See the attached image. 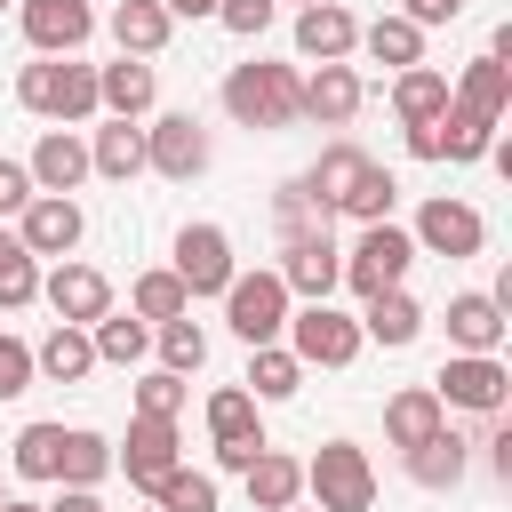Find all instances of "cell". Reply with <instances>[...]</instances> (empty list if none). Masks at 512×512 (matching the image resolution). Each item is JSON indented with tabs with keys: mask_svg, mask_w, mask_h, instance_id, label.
I'll list each match as a JSON object with an SVG mask.
<instances>
[{
	"mask_svg": "<svg viewBox=\"0 0 512 512\" xmlns=\"http://www.w3.org/2000/svg\"><path fill=\"white\" fill-rule=\"evenodd\" d=\"M224 112L240 128H296L304 120V72L296 64H232L224 72Z\"/></svg>",
	"mask_w": 512,
	"mask_h": 512,
	"instance_id": "6da1fadb",
	"label": "cell"
},
{
	"mask_svg": "<svg viewBox=\"0 0 512 512\" xmlns=\"http://www.w3.org/2000/svg\"><path fill=\"white\" fill-rule=\"evenodd\" d=\"M16 104L40 112V120H56V128H80V120H96V64H80V56H40V64L16 72Z\"/></svg>",
	"mask_w": 512,
	"mask_h": 512,
	"instance_id": "7a4b0ae2",
	"label": "cell"
},
{
	"mask_svg": "<svg viewBox=\"0 0 512 512\" xmlns=\"http://www.w3.org/2000/svg\"><path fill=\"white\" fill-rule=\"evenodd\" d=\"M304 496L312 512H368L376 504V464L360 440H320L304 456Z\"/></svg>",
	"mask_w": 512,
	"mask_h": 512,
	"instance_id": "3957f363",
	"label": "cell"
},
{
	"mask_svg": "<svg viewBox=\"0 0 512 512\" xmlns=\"http://www.w3.org/2000/svg\"><path fill=\"white\" fill-rule=\"evenodd\" d=\"M432 400L464 408V416H504L512 408V368L496 352H448L440 376H432Z\"/></svg>",
	"mask_w": 512,
	"mask_h": 512,
	"instance_id": "277c9868",
	"label": "cell"
},
{
	"mask_svg": "<svg viewBox=\"0 0 512 512\" xmlns=\"http://www.w3.org/2000/svg\"><path fill=\"white\" fill-rule=\"evenodd\" d=\"M408 264H416V240L400 224H360V240L344 248V288L368 304L384 288H408Z\"/></svg>",
	"mask_w": 512,
	"mask_h": 512,
	"instance_id": "5b68a950",
	"label": "cell"
},
{
	"mask_svg": "<svg viewBox=\"0 0 512 512\" xmlns=\"http://www.w3.org/2000/svg\"><path fill=\"white\" fill-rule=\"evenodd\" d=\"M288 312H296V296L280 288L272 264H264V272H232V288H224V320H232V336H240L248 352H256V344H280Z\"/></svg>",
	"mask_w": 512,
	"mask_h": 512,
	"instance_id": "8992f818",
	"label": "cell"
},
{
	"mask_svg": "<svg viewBox=\"0 0 512 512\" xmlns=\"http://www.w3.org/2000/svg\"><path fill=\"white\" fill-rule=\"evenodd\" d=\"M408 240H416V256H448V264H464V256H480V248H488V216H480L472 200L432 192V200L416 208Z\"/></svg>",
	"mask_w": 512,
	"mask_h": 512,
	"instance_id": "52a82bcc",
	"label": "cell"
},
{
	"mask_svg": "<svg viewBox=\"0 0 512 512\" xmlns=\"http://www.w3.org/2000/svg\"><path fill=\"white\" fill-rule=\"evenodd\" d=\"M288 352L304 360V368H352L360 360V320L352 312H336V304H304V312H288Z\"/></svg>",
	"mask_w": 512,
	"mask_h": 512,
	"instance_id": "ba28073f",
	"label": "cell"
},
{
	"mask_svg": "<svg viewBox=\"0 0 512 512\" xmlns=\"http://www.w3.org/2000/svg\"><path fill=\"white\" fill-rule=\"evenodd\" d=\"M168 272L184 280V296H192V304H200V296H224V288H232V272H240V264H232V232H224V224H208V216H200V224H184V232H176V264H168Z\"/></svg>",
	"mask_w": 512,
	"mask_h": 512,
	"instance_id": "9c48e42d",
	"label": "cell"
},
{
	"mask_svg": "<svg viewBox=\"0 0 512 512\" xmlns=\"http://www.w3.org/2000/svg\"><path fill=\"white\" fill-rule=\"evenodd\" d=\"M176 464H184L176 424H168V416H128V440L112 448V472H128V488H144V496H152Z\"/></svg>",
	"mask_w": 512,
	"mask_h": 512,
	"instance_id": "30bf717a",
	"label": "cell"
},
{
	"mask_svg": "<svg viewBox=\"0 0 512 512\" xmlns=\"http://www.w3.org/2000/svg\"><path fill=\"white\" fill-rule=\"evenodd\" d=\"M40 304L64 320V328H96L104 312H112V280L96 272V264H80V256H64L56 272H40Z\"/></svg>",
	"mask_w": 512,
	"mask_h": 512,
	"instance_id": "8fae6325",
	"label": "cell"
},
{
	"mask_svg": "<svg viewBox=\"0 0 512 512\" xmlns=\"http://www.w3.org/2000/svg\"><path fill=\"white\" fill-rule=\"evenodd\" d=\"M144 168L168 176V184H192V176L208 168V128H200L192 112H160V120L144 128Z\"/></svg>",
	"mask_w": 512,
	"mask_h": 512,
	"instance_id": "7c38bea8",
	"label": "cell"
},
{
	"mask_svg": "<svg viewBox=\"0 0 512 512\" xmlns=\"http://www.w3.org/2000/svg\"><path fill=\"white\" fill-rule=\"evenodd\" d=\"M16 24L40 56H80L96 40V8L88 0H16Z\"/></svg>",
	"mask_w": 512,
	"mask_h": 512,
	"instance_id": "4fadbf2b",
	"label": "cell"
},
{
	"mask_svg": "<svg viewBox=\"0 0 512 512\" xmlns=\"http://www.w3.org/2000/svg\"><path fill=\"white\" fill-rule=\"evenodd\" d=\"M8 232L24 240V256H56V264H64V256L80 248V232H88V216H80V200H56V192H32V200H24V216H16Z\"/></svg>",
	"mask_w": 512,
	"mask_h": 512,
	"instance_id": "5bb4252c",
	"label": "cell"
},
{
	"mask_svg": "<svg viewBox=\"0 0 512 512\" xmlns=\"http://www.w3.org/2000/svg\"><path fill=\"white\" fill-rule=\"evenodd\" d=\"M280 288L288 296H304V304H336V288H344V248L320 232V240H288L280 248Z\"/></svg>",
	"mask_w": 512,
	"mask_h": 512,
	"instance_id": "9a60e30c",
	"label": "cell"
},
{
	"mask_svg": "<svg viewBox=\"0 0 512 512\" xmlns=\"http://www.w3.org/2000/svg\"><path fill=\"white\" fill-rule=\"evenodd\" d=\"M488 144H496V128L488 120H472V112H440V120H424V128H408V152L416 160H448V168H472V160H488Z\"/></svg>",
	"mask_w": 512,
	"mask_h": 512,
	"instance_id": "2e32d148",
	"label": "cell"
},
{
	"mask_svg": "<svg viewBox=\"0 0 512 512\" xmlns=\"http://www.w3.org/2000/svg\"><path fill=\"white\" fill-rule=\"evenodd\" d=\"M360 104H368V80H360L352 64H312V72H304V120H320V128H352Z\"/></svg>",
	"mask_w": 512,
	"mask_h": 512,
	"instance_id": "e0dca14e",
	"label": "cell"
},
{
	"mask_svg": "<svg viewBox=\"0 0 512 512\" xmlns=\"http://www.w3.org/2000/svg\"><path fill=\"white\" fill-rule=\"evenodd\" d=\"M360 48V24H352V8H336V0H312V8H296V56L304 64H344Z\"/></svg>",
	"mask_w": 512,
	"mask_h": 512,
	"instance_id": "ac0fdd59",
	"label": "cell"
},
{
	"mask_svg": "<svg viewBox=\"0 0 512 512\" xmlns=\"http://www.w3.org/2000/svg\"><path fill=\"white\" fill-rule=\"evenodd\" d=\"M152 104H160V72H152V64H136V56L96 64V112H112V120H144Z\"/></svg>",
	"mask_w": 512,
	"mask_h": 512,
	"instance_id": "d6986e66",
	"label": "cell"
},
{
	"mask_svg": "<svg viewBox=\"0 0 512 512\" xmlns=\"http://www.w3.org/2000/svg\"><path fill=\"white\" fill-rule=\"evenodd\" d=\"M448 104L496 128V120L512 112V64H504V56H472V64H464V72L448 80Z\"/></svg>",
	"mask_w": 512,
	"mask_h": 512,
	"instance_id": "ffe728a7",
	"label": "cell"
},
{
	"mask_svg": "<svg viewBox=\"0 0 512 512\" xmlns=\"http://www.w3.org/2000/svg\"><path fill=\"white\" fill-rule=\"evenodd\" d=\"M32 192H56V200H72L80 184H88V136H72V128H48L40 144H32Z\"/></svg>",
	"mask_w": 512,
	"mask_h": 512,
	"instance_id": "44dd1931",
	"label": "cell"
},
{
	"mask_svg": "<svg viewBox=\"0 0 512 512\" xmlns=\"http://www.w3.org/2000/svg\"><path fill=\"white\" fill-rule=\"evenodd\" d=\"M504 336H512V320H504V304L488 288L448 296V352H496Z\"/></svg>",
	"mask_w": 512,
	"mask_h": 512,
	"instance_id": "7402d4cb",
	"label": "cell"
},
{
	"mask_svg": "<svg viewBox=\"0 0 512 512\" xmlns=\"http://www.w3.org/2000/svg\"><path fill=\"white\" fill-rule=\"evenodd\" d=\"M360 176H368V152H360L352 136H336V144H320V160H312V168H304L296 184H304V192H312V200H320V208L336 216V208H344V192H352Z\"/></svg>",
	"mask_w": 512,
	"mask_h": 512,
	"instance_id": "603a6c76",
	"label": "cell"
},
{
	"mask_svg": "<svg viewBox=\"0 0 512 512\" xmlns=\"http://www.w3.org/2000/svg\"><path fill=\"white\" fill-rule=\"evenodd\" d=\"M400 464H408V480H416V488H432V496H448V488H456V480L472 472V448H464V440H456V432L440 424L432 440H416V448H400Z\"/></svg>",
	"mask_w": 512,
	"mask_h": 512,
	"instance_id": "cb8c5ba5",
	"label": "cell"
},
{
	"mask_svg": "<svg viewBox=\"0 0 512 512\" xmlns=\"http://www.w3.org/2000/svg\"><path fill=\"white\" fill-rule=\"evenodd\" d=\"M104 32L120 40V56H136V64H152V56L168 48V32H176V16H168L160 0H120V8L104 16Z\"/></svg>",
	"mask_w": 512,
	"mask_h": 512,
	"instance_id": "d4e9b609",
	"label": "cell"
},
{
	"mask_svg": "<svg viewBox=\"0 0 512 512\" xmlns=\"http://www.w3.org/2000/svg\"><path fill=\"white\" fill-rule=\"evenodd\" d=\"M424 336V304L408 296V288H384V296H368V312H360V344H384V352H400V344H416Z\"/></svg>",
	"mask_w": 512,
	"mask_h": 512,
	"instance_id": "484cf974",
	"label": "cell"
},
{
	"mask_svg": "<svg viewBox=\"0 0 512 512\" xmlns=\"http://www.w3.org/2000/svg\"><path fill=\"white\" fill-rule=\"evenodd\" d=\"M440 112H448V72H440V64L392 72V120H400V128H424V120H440Z\"/></svg>",
	"mask_w": 512,
	"mask_h": 512,
	"instance_id": "4316f807",
	"label": "cell"
},
{
	"mask_svg": "<svg viewBox=\"0 0 512 512\" xmlns=\"http://www.w3.org/2000/svg\"><path fill=\"white\" fill-rule=\"evenodd\" d=\"M448 424V408L432 400V384H400L392 400H384V440L392 448H416V440H432Z\"/></svg>",
	"mask_w": 512,
	"mask_h": 512,
	"instance_id": "83f0119b",
	"label": "cell"
},
{
	"mask_svg": "<svg viewBox=\"0 0 512 512\" xmlns=\"http://www.w3.org/2000/svg\"><path fill=\"white\" fill-rule=\"evenodd\" d=\"M240 480H248V504H256V512H288V504H304V464L280 456V448H256V464H248Z\"/></svg>",
	"mask_w": 512,
	"mask_h": 512,
	"instance_id": "f1b7e54d",
	"label": "cell"
},
{
	"mask_svg": "<svg viewBox=\"0 0 512 512\" xmlns=\"http://www.w3.org/2000/svg\"><path fill=\"white\" fill-rule=\"evenodd\" d=\"M88 176H112V184L144 176V128H136V120H104V128L88 136Z\"/></svg>",
	"mask_w": 512,
	"mask_h": 512,
	"instance_id": "f546056e",
	"label": "cell"
},
{
	"mask_svg": "<svg viewBox=\"0 0 512 512\" xmlns=\"http://www.w3.org/2000/svg\"><path fill=\"white\" fill-rule=\"evenodd\" d=\"M96 368V344H88V328H48L40 344H32V376H48V384H80Z\"/></svg>",
	"mask_w": 512,
	"mask_h": 512,
	"instance_id": "4dcf8cb0",
	"label": "cell"
},
{
	"mask_svg": "<svg viewBox=\"0 0 512 512\" xmlns=\"http://www.w3.org/2000/svg\"><path fill=\"white\" fill-rule=\"evenodd\" d=\"M112 472V440L88 432V424H64V448H56V488H96Z\"/></svg>",
	"mask_w": 512,
	"mask_h": 512,
	"instance_id": "1f68e13d",
	"label": "cell"
},
{
	"mask_svg": "<svg viewBox=\"0 0 512 512\" xmlns=\"http://www.w3.org/2000/svg\"><path fill=\"white\" fill-rule=\"evenodd\" d=\"M296 384H304V360H296L288 344H256V352H248V384H240V392H248L256 408H264V400H296Z\"/></svg>",
	"mask_w": 512,
	"mask_h": 512,
	"instance_id": "d6a6232c",
	"label": "cell"
},
{
	"mask_svg": "<svg viewBox=\"0 0 512 512\" xmlns=\"http://www.w3.org/2000/svg\"><path fill=\"white\" fill-rule=\"evenodd\" d=\"M360 48H368V64H384V72L424 64V32H416L408 16H376V24H360Z\"/></svg>",
	"mask_w": 512,
	"mask_h": 512,
	"instance_id": "836d02e7",
	"label": "cell"
},
{
	"mask_svg": "<svg viewBox=\"0 0 512 512\" xmlns=\"http://www.w3.org/2000/svg\"><path fill=\"white\" fill-rule=\"evenodd\" d=\"M128 312H136L144 328H160V320H184L192 296H184V280L160 264V272H136V280H128Z\"/></svg>",
	"mask_w": 512,
	"mask_h": 512,
	"instance_id": "e575fe53",
	"label": "cell"
},
{
	"mask_svg": "<svg viewBox=\"0 0 512 512\" xmlns=\"http://www.w3.org/2000/svg\"><path fill=\"white\" fill-rule=\"evenodd\" d=\"M88 344H96V368H136V360L152 352V328H144L136 312H104V320L88 328Z\"/></svg>",
	"mask_w": 512,
	"mask_h": 512,
	"instance_id": "d590c367",
	"label": "cell"
},
{
	"mask_svg": "<svg viewBox=\"0 0 512 512\" xmlns=\"http://www.w3.org/2000/svg\"><path fill=\"white\" fill-rule=\"evenodd\" d=\"M208 440H216V448L264 440V416H256V400H248L240 384H216V392H208Z\"/></svg>",
	"mask_w": 512,
	"mask_h": 512,
	"instance_id": "8d00e7d4",
	"label": "cell"
},
{
	"mask_svg": "<svg viewBox=\"0 0 512 512\" xmlns=\"http://www.w3.org/2000/svg\"><path fill=\"white\" fill-rule=\"evenodd\" d=\"M152 352H160V368L168 376H192V368H208V328L184 312V320H160L152 328Z\"/></svg>",
	"mask_w": 512,
	"mask_h": 512,
	"instance_id": "74e56055",
	"label": "cell"
},
{
	"mask_svg": "<svg viewBox=\"0 0 512 512\" xmlns=\"http://www.w3.org/2000/svg\"><path fill=\"white\" fill-rule=\"evenodd\" d=\"M40 304V256H24V240L0 224V312Z\"/></svg>",
	"mask_w": 512,
	"mask_h": 512,
	"instance_id": "f35d334b",
	"label": "cell"
},
{
	"mask_svg": "<svg viewBox=\"0 0 512 512\" xmlns=\"http://www.w3.org/2000/svg\"><path fill=\"white\" fill-rule=\"evenodd\" d=\"M272 232H280V248H288V240H320V232H328V208H320L304 184H280V192H272Z\"/></svg>",
	"mask_w": 512,
	"mask_h": 512,
	"instance_id": "ab89813d",
	"label": "cell"
},
{
	"mask_svg": "<svg viewBox=\"0 0 512 512\" xmlns=\"http://www.w3.org/2000/svg\"><path fill=\"white\" fill-rule=\"evenodd\" d=\"M392 200H400L392 168H384V160H368V176L344 192V208H336V216H352V224H392Z\"/></svg>",
	"mask_w": 512,
	"mask_h": 512,
	"instance_id": "60d3db41",
	"label": "cell"
},
{
	"mask_svg": "<svg viewBox=\"0 0 512 512\" xmlns=\"http://www.w3.org/2000/svg\"><path fill=\"white\" fill-rule=\"evenodd\" d=\"M56 448H64V424H24L16 448H8L16 480H56Z\"/></svg>",
	"mask_w": 512,
	"mask_h": 512,
	"instance_id": "b9f144b4",
	"label": "cell"
},
{
	"mask_svg": "<svg viewBox=\"0 0 512 512\" xmlns=\"http://www.w3.org/2000/svg\"><path fill=\"white\" fill-rule=\"evenodd\" d=\"M152 504H160V512H216V472H192V464H176V472L152 488Z\"/></svg>",
	"mask_w": 512,
	"mask_h": 512,
	"instance_id": "7bdbcfd3",
	"label": "cell"
},
{
	"mask_svg": "<svg viewBox=\"0 0 512 512\" xmlns=\"http://www.w3.org/2000/svg\"><path fill=\"white\" fill-rule=\"evenodd\" d=\"M184 400H192L184 376H168V368H144V376H136V416H168V424H176Z\"/></svg>",
	"mask_w": 512,
	"mask_h": 512,
	"instance_id": "ee69618b",
	"label": "cell"
},
{
	"mask_svg": "<svg viewBox=\"0 0 512 512\" xmlns=\"http://www.w3.org/2000/svg\"><path fill=\"white\" fill-rule=\"evenodd\" d=\"M272 16H280V0H216V24H224V32H240V40H264V32H272Z\"/></svg>",
	"mask_w": 512,
	"mask_h": 512,
	"instance_id": "f6af8a7d",
	"label": "cell"
},
{
	"mask_svg": "<svg viewBox=\"0 0 512 512\" xmlns=\"http://www.w3.org/2000/svg\"><path fill=\"white\" fill-rule=\"evenodd\" d=\"M24 392H32V344L0 336V400H24Z\"/></svg>",
	"mask_w": 512,
	"mask_h": 512,
	"instance_id": "bcb514c9",
	"label": "cell"
},
{
	"mask_svg": "<svg viewBox=\"0 0 512 512\" xmlns=\"http://www.w3.org/2000/svg\"><path fill=\"white\" fill-rule=\"evenodd\" d=\"M24 200H32V168L0 160V216H24Z\"/></svg>",
	"mask_w": 512,
	"mask_h": 512,
	"instance_id": "7dc6e473",
	"label": "cell"
},
{
	"mask_svg": "<svg viewBox=\"0 0 512 512\" xmlns=\"http://www.w3.org/2000/svg\"><path fill=\"white\" fill-rule=\"evenodd\" d=\"M464 8H472V0H408V8H400V16H408V24H416V32H432V24H456V16H464Z\"/></svg>",
	"mask_w": 512,
	"mask_h": 512,
	"instance_id": "c3c4849f",
	"label": "cell"
},
{
	"mask_svg": "<svg viewBox=\"0 0 512 512\" xmlns=\"http://www.w3.org/2000/svg\"><path fill=\"white\" fill-rule=\"evenodd\" d=\"M256 448H272V440H232V448H216V472H248Z\"/></svg>",
	"mask_w": 512,
	"mask_h": 512,
	"instance_id": "681fc988",
	"label": "cell"
},
{
	"mask_svg": "<svg viewBox=\"0 0 512 512\" xmlns=\"http://www.w3.org/2000/svg\"><path fill=\"white\" fill-rule=\"evenodd\" d=\"M48 512H104V496H96V488H56Z\"/></svg>",
	"mask_w": 512,
	"mask_h": 512,
	"instance_id": "f907efd6",
	"label": "cell"
},
{
	"mask_svg": "<svg viewBox=\"0 0 512 512\" xmlns=\"http://www.w3.org/2000/svg\"><path fill=\"white\" fill-rule=\"evenodd\" d=\"M168 16H216V0H160Z\"/></svg>",
	"mask_w": 512,
	"mask_h": 512,
	"instance_id": "816d5d0a",
	"label": "cell"
},
{
	"mask_svg": "<svg viewBox=\"0 0 512 512\" xmlns=\"http://www.w3.org/2000/svg\"><path fill=\"white\" fill-rule=\"evenodd\" d=\"M0 512H48V504H32V496H0Z\"/></svg>",
	"mask_w": 512,
	"mask_h": 512,
	"instance_id": "f5cc1de1",
	"label": "cell"
},
{
	"mask_svg": "<svg viewBox=\"0 0 512 512\" xmlns=\"http://www.w3.org/2000/svg\"><path fill=\"white\" fill-rule=\"evenodd\" d=\"M288 512H312V504H288Z\"/></svg>",
	"mask_w": 512,
	"mask_h": 512,
	"instance_id": "db71d44e",
	"label": "cell"
},
{
	"mask_svg": "<svg viewBox=\"0 0 512 512\" xmlns=\"http://www.w3.org/2000/svg\"><path fill=\"white\" fill-rule=\"evenodd\" d=\"M0 8H16V0H0Z\"/></svg>",
	"mask_w": 512,
	"mask_h": 512,
	"instance_id": "11a10c76",
	"label": "cell"
},
{
	"mask_svg": "<svg viewBox=\"0 0 512 512\" xmlns=\"http://www.w3.org/2000/svg\"><path fill=\"white\" fill-rule=\"evenodd\" d=\"M296 8H312V0H296Z\"/></svg>",
	"mask_w": 512,
	"mask_h": 512,
	"instance_id": "9f6ffc18",
	"label": "cell"
},
{
	"mask_svg": "<svg viewBox=\"0 0 512 512\" xmlns=\"http://www.w3.org/2000/svg\"><path fill=\"white\" fill-rule=\"evenodd\" d=\"M152 512H160V504H152Z\"/></svg>",
	"mask_w": 512,
	"mask_h": 512,
	"instance_id": "6f0895ef",
	"label": "cell"
}]
</instances>
